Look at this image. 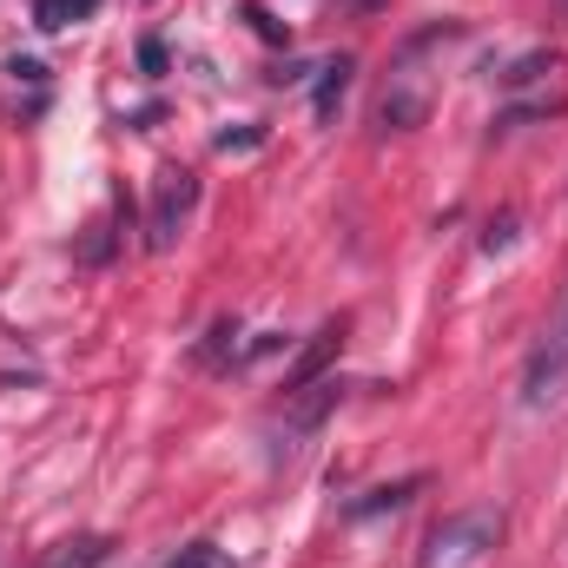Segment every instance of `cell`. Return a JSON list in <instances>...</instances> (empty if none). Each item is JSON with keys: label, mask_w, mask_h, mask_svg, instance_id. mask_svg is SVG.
Wrapping results in <instances>:
<instances>
[{"label": "cell", "mask_w": 568, "mask_h": 568, "mask_svg": "<svg viewBox=\"0 0 568 568\" xmlns=\"http://www.w3.org/2000/svg\"><path fill=\"white\" fill-rule=\"evenodd\" d=\"M503 509L496 503H476V509H456V516H443L436 529L424 536V556L417 568H476L496 542H503Z\"/></svg>", "instance_id": "1"}, {"label": "cell", "mask_w": 568, "mask_h": 568, "mask_svg": "<svg viewBox=\"0 0 568 568\" xmlns=\"http://www.w3.org/2000/svg\"><path fill=\"white\" fill-rule=\"evenodd\" d=\"M556 404H568V297L549 317L542 344L529 351V371H523V410H556Z\"/></svg>", "instance_id": "2"}, {"label": "cell", "mask_w": 568, "mask_h": 568, "mask_svg": "<svg viewBox=\"0 0 568 568\" xmlns=\"http://www.w3.org/2000/svg\"><path fill=\"white\" fill-rule=\"evenodd\" d=\"M199 205V179L185 172V165H172V172H159V199H152V219H145V245L152 252H165L172 239H179V225H185V212Z\"/></svg>", "instance_id": "3"}, {"label": "cell", "mask_w": 568, "mask_h": 568, "mask_svg": "<svg viewBox=\"0 0 568 568\" xmlns=\"http://www.w3.org/2000/svg\"><path fill=\"white\" fill-rule=\"evenodd\" d=\"M337 397H344V384H337V377H317V384L291 390V397H284V436H311V429L337 410Z\"/></svg>", "instance_id": "4"}, {"label": "cell", "mask_w": 568, "mask_h": 568, "mask_svg": "<svg viewBox=\"0 0 568 568\" xmlns=\"http://www.w3.org/2000/svg\"><path fill=\"white\" fill-rule=\"evenodd\" d=\"M337 351H344V317H337V324H324V331L311 337V351H304V357L291 364V377H284V397H291V390H304V384H317V377H324V364H331Z\"/></svg>", "instance_id": "5"}, {"label": "cell", "mask_w": 568, "mask_h": 568, "mask_svg": "<svg viewBox=\"0 0 568 568\" xmlns=\"http://www.w3.org/2000/svg\"><path fill=\"white\" fill-rule=\"evenodd\" d=\"M351 73H357V60L351 53H337V60H324L317 67V100H311V113L331 126L337 120V106H344V93H351Z\"/></svg>", "instance_id": "6"}, {"label": "cell", "mask_w": 568, "mask_h": 568, "mask_svg": "<svg viewBox=\"0 0 568 568\" xmlns=\"http://www.w3.org/2000/svg\"><path fill=\"white\" fill-rule=\"evenodd\" d=\"M424 113H429V93H424V87H390V93H384V106H377V120H384L390 133L424 126Z\"/></svg>", "instance_id": "7"}, {"label": "cell", "mask_w": 568, "mask_h": 568, "mask_svg": "<svg viewBox=\"0 0 568 568\" xmlns=\"http://www.w3.org/2000/svg\"><path fill=\"white\" fill-rule=\"evenodd\" d=\"M106 549H113L106 536H80V542H60V549H47L33 568H100V562H106Z\"/></svg>", "instance_id": "8"}, {"label": "cell", "mask_w": 568, "mask_h": 568, "mask_svg": "<svg viewBox=\"0 0 568 568\" xmlns=\"http://www.w3.org/2000/svg\"><path fill=\"white\" fill-rule=\"evenodd\" d=\"M424 489V476H404V483H390V489H371V496H357L351 503V516H377V509H404L410 496Z\"/></svg>", "instance_id": "9"}, {"label": "cell", "mask_w": 568, "mask_h": 568, "mask_svg": "<svg viewBox=\"0 0 568 568\" xmlns=\"http://www.w3.org/2000/svg\"><path fill=\"white\" fill-rule=\"evenodd\" d=\"M93 7H100V0H40V27H47V33H67V27H80V20H93Z\"/></svg>", "instance_id": "10"}, {"label": "cell", "mask_w": 568, "mask_h": 568, "mask_svg": "<svg viewBox=\"0 0 568 568\" xmlns=\"http://www.w3.org/2000/svg\"><path fill=\"white\" fill-rule=\"evenodd\" d=\"M542 73H562V53H523V60H516V67L503 73V87L516 93V87H536Z\"/></svg>", "instance_id": "11"}, {"label": "cell", "mask_w": 568, "mask_h": 568, "mask_svg": "<svg viewBox=\"0 0 568 568\" xmlns=\"http://www.w3.org/2000/svg\"><path fill=\"white\" fill-rule=\"evenodd\" d=\"M245 20H252V33H258V40H272V47H291V27H284L272 7H258V0H252V7H245Z\"/></svg>", "instance_id": "12"}, {"label": "cell", "mask_w": 568, "mask_h": 568, "mask_svg": "<svg viewBox=\"0 0 568 568\" xmlns=\"http://www.w3.org/2000/svg\"><path fill=\"white\" fill-rule=\"evenodd\" d=\"M165 568H232V556H225L219 542H192V549H179Z\"/></svg>", "instance_id": "13"}, {"label": "cell", "mask_w": 568, "mask_h": 568, "mask_svg": "<svg viewBox=\"0 0 568 568\" xmlns=\"http://www.w3.org/2000/svg\"><path fill=\"white\" fill-rule=\"evenodd\" d=\"M140 67H145V80L165 73V40H140Z\"/></svg>", "instance_id": "14"}, {"label": "cell", "mask_w": 568, "mask_h": 568, "mask_svg": "<svg viewBox=\"0 0 568 568\" xmlns=\"http://www.w3.org/2000/svg\"><path fill=\"white\" fill-rule=\"evenodd\" d=\"M258 140H265L258 126H245V133H219V152H252Z\"/></svg>", "instance_id": "15"}, {"label": "cell", "mask_w": 568, "mask_h": 568, "mask_svg": "<svg viewBox=\"0 0 568 568\" xmlns=\"http://www.w3.org/2000/svg\"><path fill=\"white\" fill-rule=\"evenodd\" d=\"M351 7H357V13H384L390 0H351Z\"/></svg>", "instance_id": "16"}, {"label": "cell", "mask_w": 568, "mask_h": 568, "mask_svg": "<svg viewBox=\"0 0 568 568\" xmlns=\"http://www.w3.org/2000/svg\"><path fill=\"white\" fill-rule=\"evenodd\" d=\"M562 7H568V0H562Z\"/></svg>", "instance_id": "17"}]
</instances>
